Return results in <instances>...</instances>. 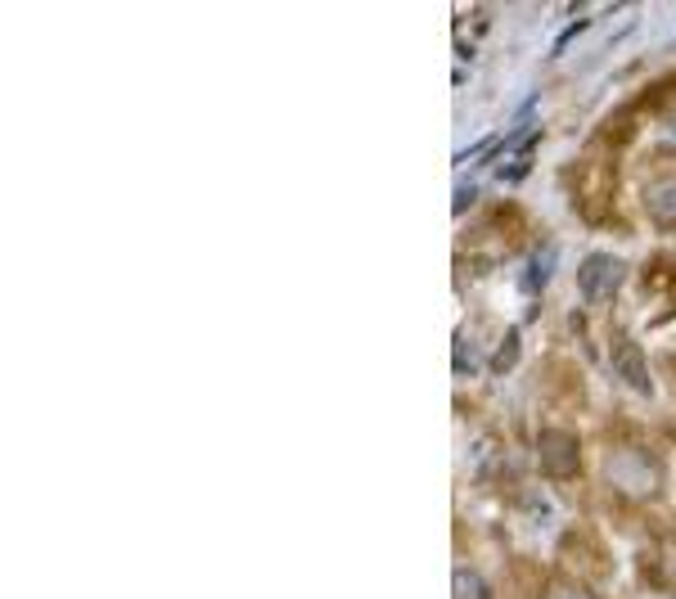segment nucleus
<instances>
[{
    "mask_svg": "<svg viewBox=\"0 0 676 599\" xmlns=\"http://www.w3.org/2000/svg\"><path fill=\"white\" fill-rule=\"evenodd\" d=\"M605 478L618 496L627 500H654L658 487H663V469L658 460L645 451V447H632V442H614L605 451Z\"/></svg>",
    "mask_w": 676,
    "mask_h": 599,
    "instance_id": "obj_1",
    "label": "nucleus"
},
{
    "mask_svg": "<svg viewBox=\"0 0 676 599\" xmlns=\"http://www.w3.org/2000/svg\"><path fill=\"white\" fill-rule=\"evenodd\" d=\"M623 280H627V262H623V257H614V252H590V257H581V267H577V289L590 302L609 298Z\"/></svg>",
    "mask_w": 676,
    "mask_h": 599,
    "instance_id": "obj_2",
    "label": "nucleus"
},
{
    "mask_svg": "<svg viewBox=\"0 0 676 599\" xmlns=\"http://www.w3.org/2000/svg\"><path fill=\"white\" fill-rule=\"evenodd\" d=\"M537 460H541L546 473L573 478L581 469V447H577V438L568 433V428H541L537 433Z\"/></svg>",
    "mask_w": 676,
    "mask_h": 599,
    "instance_id": "obj_3",
    "label": "nucleus"
},
{
    "mask_svg": "<svg viewBox=\"0 0 676 599\" xmlns=\"http://www.w3.org/2000/svg\"><path fill=\"white\" fill-rule=\"evenodd\" d=\"M640 203L658 226H676V171H654L640 190Z\"/></svg>",
    "mask_w": 676,
    "mask_h": 599,
    "instance_id": "obj_4",
    "label": "nucleus"
},
{
    "mask_svg": "<svg viewBox=\"0 0 676 599\" xmlns=\"http://www.w3.org/2000/svg\"><path fill=\"white\" fill-rule=\"evenodd\" d=\"M614 366H618V375H623V383H627V388H636L640 397H654V379H649L645 352L636 348V342H632L627 333L614 342Z\"/></svg>",
    "mask_w": 676,
    "mask_h": 599,
    "instance_id": "obj_5",
    "label": "nucleus"
},
{
    "mask_svg": "<svg viewBox=\"0 0 676 599\" xmlns=\"http://www.w3.org/2000/svg\"><path fill=\"white\" fill-rule=\"evenodd\" d=\"M451 595H456V599H491V595H487V581H483L478 568H469V563H456V572H451Z\"/></svg>",
    "mask_w": 676,
    "mask_h": 599,
    "instance_id": "obj_6",
    "label": "nucleus"
},
{
    "mask_svg": "<svg viewBox=\"0 0 676 599\" xmlns=\"http://www.w3.org/2000/svg\"><path fill=\"white\" fill-rule=\"evenodd\" d=\"M550 267H555V248H550V243H541V248L528 257L524 289H541V284H546V276H550Z\"/></svg>",
    "mask_w": 676,
    "mask_h": 599,
    "instance_id": "obj_7",
    "label": "nucleus"
},
{
    "mask_svg": "<svg viewBox=\"0 0 676 599\" xmlns=\"http://www.w3.org/2000/svg\"><path fill=\"white\" fill-rule=\"evenodd\" d=\"M519 361V329H510V333H505L500 338V348H496V357H491V366L505 375V370H510Z\"/></svg>",
    "mask_w": 676,
    "mask_h": 599,
    "instance_id": "obj_8",
    "label": "nucleus"
},
{
    "mask_svg": "<svg viewBox=\"0 0 676 599\" xmlns=\"http://www.w3.org/2000/svg\"><path fill=\"white\" fill-rule=\"evenodd\" d=\"M541 599H590L581 586H573V581H564V577H550L546 586H541Z\"/></svg>",
    "mask_w": 676,
    "mask_h": 599,
    "instance_id": "obj_9",
    "label": "nucleus"
},
{
    "mask_svg": "<svg viewBox=\"0 0 676 599\" xmlns=\"http://www.w3.org/2000/svg\"><path fill=\"white\" fill-rule=\"evenodd\" d=\"M496 177H500V181H519V177H528V153H519V158H510V162H500Z\"/></svg>",
    "mask_w": 676,
    "mask_h": 599,
    "instance_id": "obj_10",
    "label": "nucleus"
},
{
    "mask_svg": "<svg viewBox=\"0 0 676 599\" xmlns=\"http://www.w3.org/2000/svg\"><path fill=\"white\" fill-rule=\"evenodd\" d=\"M469 199H474V186H460V194H456V203H451V208H456V212H465V208H469Z\"/></svg>",
    "mask_w": 676,
    "mask_h": 599,
    "instance_id": "obj_11",
    "label": "nucleus"
}]
</instances>
